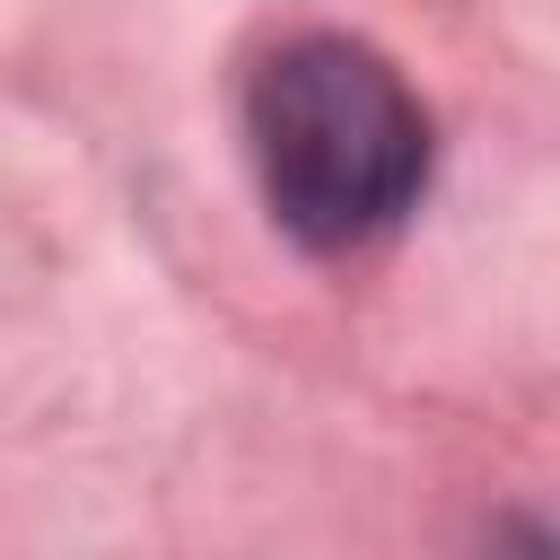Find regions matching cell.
Returning a JSON list of instances; mask_svg holds the SVG:
<instances>
[{"mask_svg":"<svg viewBox=\"0 0 560 560\" xmlns=\"http://www.w3.org/2000/svg\"><path fill=\"white\" fill-rule=\"evenodd\" d=\"M245 149L280 236L306 254H350L429 184V105L359 35H289L245 79Z\"/></svg>","mask_w":560,"mask_h":560,"instance_id":"1","label":"cell"}]
</instances>
